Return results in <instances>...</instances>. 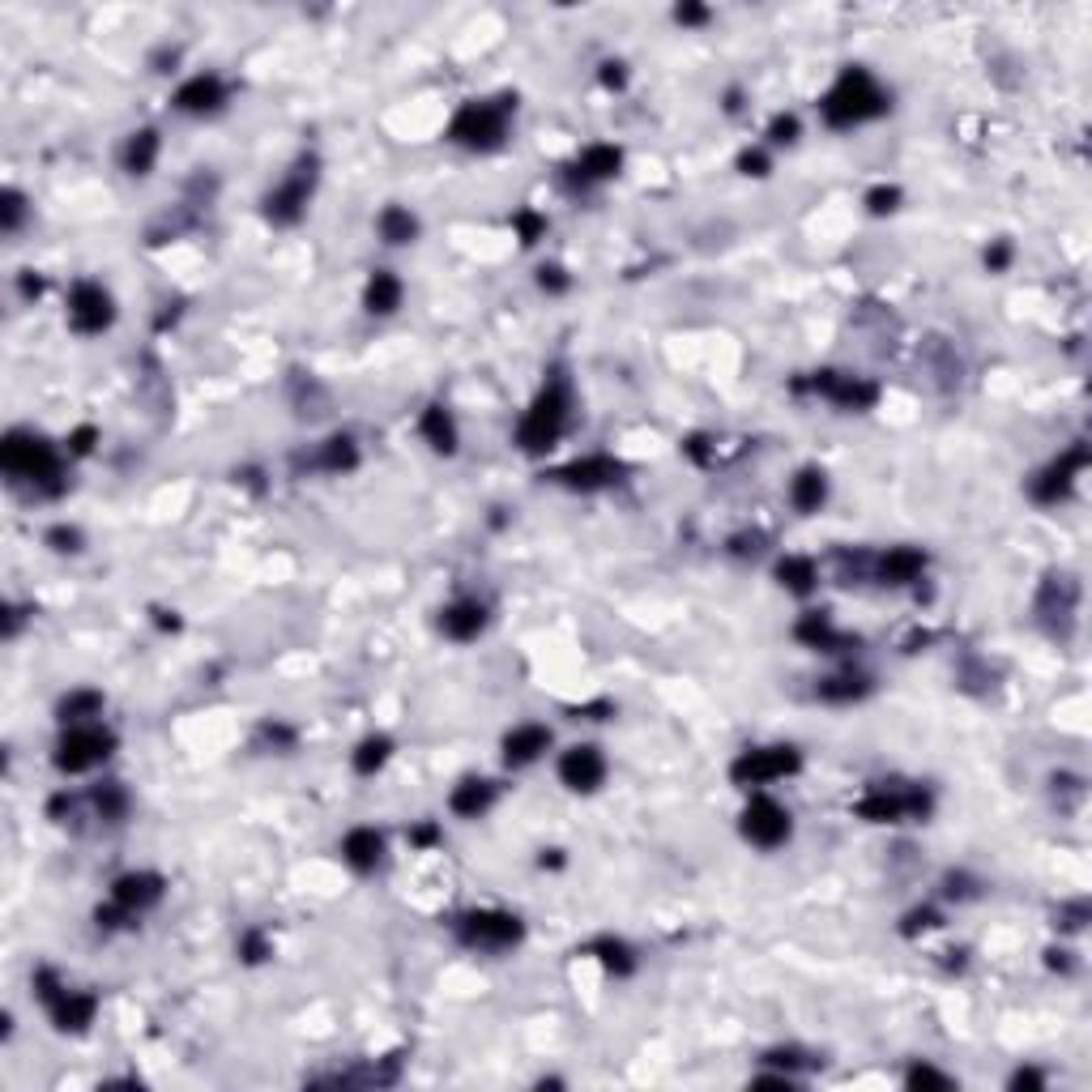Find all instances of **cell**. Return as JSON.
I'll use <instances>...</instances> for the list:
<instances>
[{
  "instance_id": "cb8c5ba5",
  "label": "cell",
  "mask_w": 1092,
  "mask_h": 1092,
  "mask_svg": "<svg viewBox=\"0 0 1092 1092\" xmlns=\"http://www.w3.org/2000/svg\"><path fill=\"white\" fill-rule=\"evenodd\" d=\"M551 747V729L547 726H517L504 734V764L508 768H529L534 759H542V751Z\"/></svg>"
},
{
  "instance_id": "74e56055",
  "label": "cell",
  "mask_w": 1092,
  "mask_h": 1092,
  "mask_svg": "<svg viewBox=\"0 0 1092 1092\" xmlns=\"http://www.w3.org/2000/svg\"><path fill=\"white\" fill-rule=\"evenodd\" d=\"M388 755H393V742H388L384 734H371V738H364V742L355 747L351 764H355L359 776H371V772H380V768L388 764Z\"/></svg>"
},
{
  "instance_id": "db71d44e",
  "label": "cell",
  "mask_w": 1092,
  "mask_h": 1092,
  "mask_svg": "<svg viewBox=\"0 0 1092 1092\" xmlns=\"http://www.w3.org/2000/svg\"><path fill=\"white\" fill-rule=\"evenodd\" d=\"M675 21H679V26H705V21H709V9H705V4H679V9H675Z\"/></svg>"
},
{
  "instance_id": "5bb4252c",
  "label": "cell",
  "mask_w": 1092,
  "mask_h": 1092,
  "mask_svg": "<svg viewBox=\"0 0 1092 1092\" xmlns=\"http://www.w3.org/2000/svg\"><path fill=\"white\" fill-rule=\"evenodd\" d=\"M806 384L841 410H871L879 401V384H871L866 375H849V371H815Z\"/></svg>"
},
{
  "instance_id": "ba28073f",
  "label": "cell",
  "mask_w": 1092,
  "mask_h": 1092,
  "mask_svg": "<svg viewBox=\"0 0 1092 1092\" xmlns=\"http://www.w3.org/2000/svg\"><path fill=\"white\" fill-rule=\"evenodd\" d=\"M312 188H317V158H299L282 184H274L265 193V218L274 227H295L304 214H308V201H312Z\"/></svg>"
},
{
  "instance_id": "f907efd6",
  "label": "cell",
  "mask_w": 1092,
  "mask_h": 1092,
  "mask_svg": "<svg viewBox=\"0 0 1092 1092\" xmlns=\"http://www.w3.org/2000/svg\"><path fill=\"white\" fill-rule=\"evenodd\" d=\"M930 926H939V913L935 909H913L909 918H905V935H918V930H930Z\"/></svg>"
},
{
  "instance_id": "e7e4bbea",
  "label": "cell",
  "mask_w": 1092,
  "mask_h": 1092,
  "mask_svg": "<svg viewBox=\"0 0 1092 1092\" xmlns=\"http://www.w3.org/2000/svg\"><path fill=\"white\" fill-rule=\"evenodd\" d=\"M1046 956H1050V969H1063V973L1072 969V960H1067L1072 952H1046Z\"/></svg>"
},
{
  "instance_id": "6da1fadb",
  "label": "cell",
  "mask_w": 1092,
  "mask_h": 1092,
  "mask_svg": "<svg viewBox=\"0 0 1092 1092\" xmlns=\"http://www.w3.org/2000/svg\"><path fill=\"white\" fill-rule=\"evenodd\" d=\"M892 107L888 90L875 81L871 68L862 64H849L841 68V77L828 86V94L819 98V116L828 128H858L866 120H879L883 111Z\"/></svg>"
},
{
  "instance_id": "681fc988",
  "label": "cell",
  "mask_w": 1092,
  "mask_h": 1092,
  "mask_svg": "<svg viewBox=\"0 0 1092 1092\" xmlns=\"http://www.w3.org/2000/svg\"><path fill=\"white\" fill-rule=\"evenodd\" d=\"M1008 265H1012V244H1008V240H999L995 248H986V270H990V274H1003Z\"/></svg>"
},
{
  "instance_id": "4fadbf2b",
  "label": "cell",
  "mask_w": 1092,
  "mask_h": 1092,
  "mask_svg": "<svg viewBox=\"0 0 1092 1092\" xmlns=\"http://www.w3.org/2000/svg\"><path fill=\"white\" fill-rule=\"evenodd\" d=\"M1076 602H1080V585L1067 576V572H1055L1042 581V594H1037V619L1055 632V636H1067L1072 632V619H1076Z\"/></svg>"
},
{
  "instance_id": "9f6ffc18",
  "label": "cell",
  "mask_w": 1092,
  "mask_h": 1092,
  "mask_svg": "<svg viewBox=\"0 0 1092 1092\" xmlns=\"http://www.w3.org/2000/svg\"><path fill=\"white\" fill-rule=\"evenodd\" d=\"M764 1063H772V1067H802L806 1059H802L798 1050H768V1055H764Z\"/></svg>"
},
{
  "instance_id": "bcb514c9",
  "label": "cell",
  "mask_w": 1092,
  "mask_h": 1092,
  "mask_svg": "<svg viewBox=\"0 0 1092 1092\" xmlns=\"http://www.w3.org/2000/svg\"><path fill=\"white\" fill-rule=\"evenodd\" d=\"M538 287H542L547 295H564V291L572 287V278H568L559 265H542V270H538Z\"/></svg>"
},
{
  "instance_id": "60d3db41",
  "label": "cell",
  "mask_w": 1092,
  "mask_h": 1092,
  "mask_svg": "<svg viewBox=\"0 0 1092 1092\" xmlns=\"http://www.w3.org/2000/svg\"><path fill=\"white\" fill-rule=\"evenodd\" d=\"M905 1085H909V1089H952V1076H943V1072L918 1063V1067L905 1072Z\"/></svg>"
},
{
  "instance_id": "1f68e13d",
  "label": "cell",
  "mask_w": 1092,
  "mask_h": 1092,
  "mask_svg": "<svg viewBox=\"0 0 1092 1092\" xmlns=\"http://www.w3.org/2000/svg\"><path fill=\"white\" fill-rule=\"evenodd\" d=\"M56 718H60V726L98 722V718H103V692H94V688H77V692H68V696H60Z\"/></svg>"
},
{
  "instance_id": "816d5d0a",
  "label": "cell",
  "mask_w": 1092,
  "mask_h": 1092,
  "mask_svg": "<svg viewBox=\"0 0 1092 1092\" xmlns=\"http://www.w3.org/2000/svg\"><path fill=\"white\" fill-rule=\"evenodd\" d=\"M94 440H98L94 427H77V431L68 435V452H73V457H86V452L94 448Z\"/></svg>"
},
{
  "instance_id": "ffe728a7",
  "label": "cell",
  "mask_w": 1092,
  "mask_h": 1092,
  "mask_svg": "<svg viewBox=\"0 0 1092 1092\" xmlns=\"http://www.w3.org/2000/svg\"><path fill=\"white\" fill-rule=\"evenodd\" d=\"M624 171V150L619 145H589L581 150V158L572 163V184L581 188H594V184H606Z\"/></svg>"
},
{
  "instance_id": "7a4b0ae2",
  "label": "cell",
  "mask_w": 1092,
  "mask_h": 1092,
  "mask_svg": "<svg viewBox=\"0 0 1092 1092\" xmlns=\"http://www.w3.org/2000/svg\"><path fill=\"white\" fill-rule=\"evenodd\" d=\"M0 470L9 474V482L34 487V491H47V495H56V491H60V478H64V465H60L56 444H47V440L34 435V431H9V435H4V444H0Z\"/></svg>"
},
{
  "instance_id": "c3c4849f",
  "label": "cell",
  "mask_w": 1092,
  "mask_h": 1092,
  "mask_svg": "<svg viewBox=\"0 0 1092 1092\" xmlns=\"http://www.w3.org/2000/svg\"><path fill=\"white\" fill-rule=\"evenodd\" d=\"M738 171L742 175H768V154L764 150H742L738 154Z\"/></svg>"
},
{
  "instance_id": "6125c7cd",
  "label": "cell",
  "mask_w": 1092,
  "mask_h": 1092,
  "mask_svg": "<svg viewBox=\"0 0 1092 1092\" xmlns=\"http://www.w3.org/2000/svg\"><path fill=\"white\" fill-rule=\"evenodd\" d=\"M435 841H440L435 824H418V828H414V845H435Z\"/></svg>"
},
{
  "instance_id": "277c9868",
  "label": "cell",
  "mask_w": 1092,
  "mask_h": 1092,
  "mask_svg": "<svg viewBox=\"0 0 1092 1092\" xmlns=\"http://www.w3.org/2000/svg\"><path fill=\"white\" fill-rule=\"evenodd\" d=\"M512 111H517V98H508V94H499V98H470V103H461L457 116L448 120V141L461 145V150L491 154V150H499L504 137H508Z\"/></svg>"
},
{
  "instance_id": "2e32d148",
  "label": "cell",
  "mask_w": 1092,
  "mask_h": 1092,
  "mask_svg": "<svg viewBox=\"0 0 1092 1092\" xmlns=\"http://www.w3.org/2000/svg\"><path fill=\"white\" fill-rule=\"evenodd\" d=\"M559 781H564L568 789H576V794H594V789L606 781V755H602L598 747H589V742L568 747V751L559 755Z\"/></svg>"
},
{
  "instance_id": "9c48e42d",
  "label": "cell",
  "mask_w": 1092,
  "mask_h": 1092,
  "mask_svg": "<svg viewBox=\"0 0 1092 1092\" xmlns=\"http://www.w3.org/2000/svg\"><path fill=\"white\" fill-rule=\"evenodd\" d=\"M802 768V755L794 751V747H785V742H776V747H747L734 764H729V781L734 785H772V781H785V776H794Z\"/></svg>"
},
{
  "instance_id": "484cf974",
  "label": "cell",
  "mask_w": 1092,
  "mask_h": 1092,
  "mask_svg": "<svg viewBox=\"0 0 1092 1092\" xmlns=\"http://www.w3.org/2000/svg\"><path fill=\"white\" fill-rule=\"evenodd\" d=\"M871 692H875V683H871V675H862V671L828 675V679H819V688H815V696H819L824 705H858V701H866Z\"/></svg>"
},
{
  "instance_id": "94428289",
  "label": "cell",
  "mask_w": 1092,
  "mask_h": 1092,
  "mask_svg": "<svg viewBox=\"0 0 1092 1092\" xmlns=\"http://www.w3.org/2000/svg\"><path fill=\"white\" fill-rule=\"evenodd\" d=\"M602 81H606V86H624V64H619V60H606V64H602Z\"/></svg>"
},
{
  "instance_id": "7402d4cb",
  "label": "cell",
  "mask_w": 1092,
  "mask_h": 1092,
  "mask_svg": "<svg viewBox=\"0 0 1092 1092\" xmlns=\"http://www.w3.org/2000/svg\"><path fill=\"white\" fill-rule=\"evenodd\" d=\"M440 628L448 641H478L487 628V606L478 598H457L440 611Z\"/></svg>"
},
{
  "instance_id": "9a60e30c",
  "label": "cell",
  "mask_w": 1092,
  "mask_h": 1092,
  "mask_svg": "<svg viewBox=\"0 0 1092 1092\" xmlns=\"http://www.w3.org/2000/svg\"><path fill=\"white\" fill-rule=\"evenodd\" d=\"M1089 465V448L1085 444H1076L1072 452H1063L1055 465H1046L1033 482H1029V491H1033V499L1037 504H1059V499H1067L1072 495V487H1076V474Z\"/></svg>"
},
{
  "instance_id": "52a82bcc",
  "label": "cell",
  "mask_w": 1092,
  "mask_h": 1092,
  "mask_svg": "<svg viewBox=\"0 0 1092 1092\" xmlns=\"http://www.w3.org/2000/svg\"><path fill=\"white\" fill-rule=\"evenodd\" d=\"M930 789L913 785V789H901V785H875L871 794L858 798V815L866 824H901V819H926L930 815Z\"/></svg>"
},
{
  "instance_id": "836d02e7",
  "label": "cell",
  "mask_w": 1092,
  "mask_h": 1092,
  "mask_svg": "<svg viewBox=\"0 0 1092 1092\" xmlns=\"http://www.w3.org/2000/svg\"><path fill=\"white\" fill-rule=\"evenodd\" d=\"M312 465L325 470V474H351V470L359 465V448H355L351 435H329V440L321 444V452H317Z\"/></svg>"
},
{
  "instance_id": "d6986e66",
  "label": "cell",
  "mask_w": 1092,
  "mask_h": 1092,
  "mask_svg": "<svg viewBox=\"0 0 1092 1092\" xmlns=\"http://www.w3.org/2000/svg\"><path fill=\"white\" fill-rule=\"evenodd\" d=\"M47 1012H51V1025H56L60 1033H86V1029L94 1025V1016H98V999L86 995V990L60 986V990L47 999Z\"/></svg>"
},
{
  "instance_id": "ee69618b",
  "label": "cell",
  "mask_w": 1092,
  "mask_h": 1092,
  "mask_svg": "<svg viewBox=\"0 0 1092 1092\" xmlns=\"http://www.w3.org/2000/svg\"><path fill=\"white\" fill-rule=\"evenodd\" d=\"M896 205H901V188L896 184H879V188L866 193V210L871 214H892Z\"/></svg>"
},
{
  "instance_id": "03108f58",
  "label": "cell",
  "mask_w": 1092,
  "mask_h": 1092,
  "mask_svg": "<svg viewBox=\"0 0 1092 1092\" xmlns=\"http://www.w3.org/2000/svg\"><path fill=\"white\" fill-rule=\"evenodd\" d=\"M547 862H551V866H559V862H564V858H559V849H547V853H542V866H547Z\"/></svg>"
},
{
  "instance_id": "d6a6232c",
  "label": "cell",
  "mask_w": 1092,
  "mask_h": 1092,
  "mask_svg": "<svg viewBox=\"0 0 1092 1092\" xmlns=\"http://www.w3.org/2000/svg\"><path fill=\"white\" fill-rule=\"evenodd\" d=\"M375 231H380L384 244L401 248V244H414V240H418V218H414L405 205H384L380 218H375Z\"/></svg>"
},
{
  "instance_id": "83f0119b",
  "label": "cell",
  "mask_w": 1092,
  "mask_h": 1092,
  "mask_svg": "<svg viewBox=\"0 0 1092 1092\" xmlns=\"http://www.w3.org/2000/svg\"><path fill=\"white\" fill-rule=\"evenodd\" d=\"M491 802H495V781H482V776H465V781L452 789V798H448V806H452L461 819L487 815Z\"/></svg>"
},
{
  "instance_id": "4dcf8cb0",
  "label": "cell",
  "mask_w": 1092,
  "mask_h": 1092,
  "mask_svg": "<svg viewBox=\"0 0 1092 1092\" xmlns=\"http://www.w3.org/2000/svg\"><path fill=\"white\" fill-rule=\"evenodd\" d=\"M824 499H828V478H824V470H815V465L798 470L794 482H789V504H794L798 512H819Z\"/></svg>"
},
{
  "instance_id": "7c38bea8",
  "label": "cell",
  "mask_w": 1092,
  "mask_h": 1092,
  "mask_svg": "<svg viewBox=\"0 0 1092 1092\" xmlns=\"http://www.w3.org/2000/svg\"><path fill=\"white\" fill-rule=\"evenodd\" d=\"M624 474H628L624 461H615V457H606V452H594V457H576V461L559 465L551 478H555L559 487H568V491H602V487L624 482Z\"/></svg>"
},
{
  "instance_id": "603a6c76",
  "label": "cell",
  "mask_w": 1092,
  "mask_h": 1092,
  "mask_svg": "<svg viewBox=\"0 0 1092 1092\" xmlns=\"http://www.w3.org/2000/svg\"><path fill=\"white\" fill-rule=\"evenodd\" d=\"M794 636H798L806 649H815V653H845V649H853V645H858L853 636L836 632V628H832V619H828L824 611L802 615V619L794 624Z\"/></svg>"
},
{
  "instance_id": "30bf717a",
  "label": "cell",
  "mask_w": 1092,
  "mask_h": 1092,
  "mask_svg": "<svg viewBox=\"0 0 1092 1092\" xmlns=\"http://www.w3.org/2000/svg\"><path fill=\"white\" fill-rule=\"evenodd\" d=\"M738 828H742V836H747L755 849H776V845H785L789 832H794L789 811H785L776 798H764V794H755V798L742 806Z\"/></svg>"
},
{
  "instance_id": "91938a15",
  "label": "cell",
  "mask_w": 1092,
  "mask_h": 1092,
  "mask_svg": "<svg viewBox=\"0 0 1092 1092\" xmlns=\"http://www.w3.org/2000/svg\"><path fill=\"white\" fill-rule=\"evenodd\" d=\"M1042 1085H1046V1080H1042V1072H1033V1067H1029V1072L1020 1067V1072L1012 1076V1089H1042Z\"/></svg>"
},
{
  "instance_id": "11a10c76",
  "label": "cell",
  "mask_w": 1092,
  "mask_h": 1092,
  "mask_svg": "<svg viewBox=\"0 0 1092 1092\" xmlns=\"http://www.w3.org/2000/svg\"><path fill=\"white\" fill-rule=\"evenodd\" d=\"M759 534H734L729 538V555H759Z\"/></svg>"
},
{
  "instance_id": "6f0895ef",
  "label": "cell",
  "mask_w": 1092,
  "mask_h": 1092,
  "mask_svg": "<svg viewBox=\"0 0 1092 1092\" xmlns=\"http://www.w3.org/2000/svg\"><path fill=\"white\" fill-rule=\"evenodd\" d=\"M261 734H265V738H270L274 747H291V742H295V729L282 726V722H270V726L261 729Z\"/></svg>"
},
{
  "instance_id": "ab89813d",
  "label": "cell",
  "mask_w": 1092,
  "mask_h": 1092,
  "mask_svg": "<svg viewBox=\"0 0 1092 1092\" xmlns=\"http://www.w3.org/2000/svg\"><path fill=\"white\" fill-rule=\"evenodd\" d=\"M43 542H47L51 551H60V555H77V551H81V529H77V525H51V529L43 534Z\"/></svg>"
},
{
  "instance_id": "5b68a950",
  "label": "cell",
  "mask_w": 1092,
  "mask_h": 1092,
  "mask_svg": "<svg viewBox=\"0 0 1092 1092\" xmlns=\"http://www.w3.org/2000/svg\"><path fill=\"white\" fill-rule=\"evenodd\" d=\"M111 751H116V734H111V729L98 726V722H81V726H64L60 742H56L51 764H56L60 772L77 776V772L98 768Z\"/></svg>"
},
{
  "instance_id": "f6af8a7d",
  "label": "cell",
  "mask_w": 1092,
  "mask_h": 1092,
  "mask_svg": "<svg viewBox=\"0 0 1092 1092\" xmlns=\"http://www.w3.org/2000/svg\"><path fill=\"white\" fill-rule=\"evenodd\" d=\"M240 956H244L248 965H261L265 956H274V948H270V939H265L261 930H248V935L240 939Z\"/></svg>"
},
{
  "instance_id": "e0dca14e",
  "label": "cell",
  "mask_w": 1092,
  "mask_h": 1092,
  "mask_svg": "<svg viewBox=\"0 0 1092 1092\" xmlns=\"http://www.w3.org/2000/svg\"><path fill=\"white\" fill-rule=\"evenodd\" d=\"M163 892H167V883H163V875H154V871H128V875H120V879L111 883V901H116L120 909H128L133 918H141L145 909H154V905L163 901Z\"/></svg>"
},
{
  "instance_id": "b9f144b4",
  "label": "cell",
  "mask_w": 1092,
  "mask_h": 1092,
  "mask_svg": "<svg viewBox=\"0 0 1092 1092\" xmlns=\"http://www.w3.org/2000/svg\"><path fill=\"white\" fill-rule=\"evenodd\" d=\"M512 222H517V235H521V244H525V248H529V244H538V240L547 235V218H542V214H534V210H521Z\"/></svg>"
},
{
  "instance_id": "e575fe53",
  "label": "cell",
  "mask_w": 1092,
  "mask_h": 1092,
  "mask_svg": "<svg viewBox=\"0 0 1092 1092\" xmlns=\"http://www.w3.org/2000/svg\"><path fill=\"white\" fill-rule=\"evenodd\" d=\"M589 956H598V965L606 969V973H615V978H632L636 973V952L624 943V939H594L589 943Z\"/></svg>"
},
{
  "instance_id": "7dc6e473",
  "label": "cell",
  "mask_w": 1092,
  "mask_h": 1092,
  "mask_svg": "<svg viewBox=\"0 0 1092 1092\" xmlns=\"http://www.w3.org/2000/svg\"><path fill=\"white\" fill-rule=\"evenodd\" d=\"M943 896H952V901H973V896H978V888H973V879H969V875H956V871H952V875L943 879Z\"/></svg>"
},
{
  "instance_id": "f546056e",
  "label": "cell",
  "mask_w": 1092,
  "mask_h": 1092,
  "mask_svg": "<svg viewBox=\"0 0 1092 1092\" xmlns=\"http://www.w3.org/2000/svg\"><path fill=\"white\" fill-rule=\"evenodd\" d=\"M418 435H422L435 452H444V457H452V452H457V422H452V414H448L444 405H427V410H422V418H418Z\"/></svg>"
},
{
  "instance_id": "d4e9b609",
  "label": "cell",
  "mask_w": 1092,
  "mask_h": 1092,
  "mask_svg": "<svg viewBox=\"0 0 1092 1092\" xmlns=\"http://www.w3.org/2000/svg\"><path fill=\"white\" fill-rule=\"evenodd\" d=\"M342 858H347L351 871L371 875V871L380 866V858H384V836H380L375 828H351V832L342 836Z\"/></svg>"
},
{
  "instance_id": "8992f818",
  "label": "cell",
  "mask_w": 1092,
  "mask_h": 1092,
  "mask_svg": "<svg viewBox=\"0 0 1092 1092\" xmlns=\"http://www.w3.org/2000/svg\"><path fill=\"white\" fill-rule=\"evenodd\" d=\"M457 939L474 952H508L525 939V926L517 913L504 909H470L457 918Z\"/></svg>"
},
{
  "instance_id": "ac0fdd59",
  "label": "cell",
  "mask_w": 1092,
  "mask_h": 1092,
  "mask_svg": "<svg viewBox=\"0 0 1092 1092\" xmlns=\"http://www.w3.org/2000/svg\"><path fill=\"white\" fill-rule=\"evenodd\" d=\"M175 111H184V116H214V111H222V103H227V81L218 77V73H197V77H188L180 90H175Z\"/></svg>"
},
{
  "instance_id": "f1b7e54d",
  "label": "cell",
  "mask_w": 1092,
  "mask_h": 1092,
  "mask_svg": "<svg viewBox=\"0 0 1092 1092\" xmlns=\"http://www.w3.org/2000/svg\"><path fill=\"white\" fill-rule=\"evenodd\" d=\"M401 295H405L401 278H397V274H388V270H375V274H371V282H367V291H364V308L371 312V317H393V312L401 308Z\"/></svg>"
},
{
  "instance_id": "be15d7a7",
  "label": "cell",
  "mask_w": 1092,
  "mask_h": 1092,
  "mask_svg": "<svg viewBox=\"0 0 1092 1092\" xmlns=\"http://www.w3.org/2000/svg\"><path fill=\"white\" fill-rule=\"evenodd\" d=\"M755 1089H785L789 1092V1076H759Z\"/></svg>"
},
{
  "instance_id": "3957f363",
  "label": "cell",
  "mask_w": 1092,
  "mask_h": 1092,
  "mask_svg": "<svg viewBox=\"0 0 1092 1092\" xmlns=\"http://www.w3.org/2000/svg\"><path fill=\"white\" fill-rule=\"evenodd\" d=\"M572 418V388L559 371H551V380L538 388V397L529 401V410L517 422V444L521 452H547L559 444V435L568 431Z\"/></svg>"
},
{
  "instance_id": "44dd1931",
  "label": "cell",
  "mask_w": 1092,
  "mask_h": 1092,
  "mask_svg": "<svg viewBox=\"0 0 1092 1092\" xmlns=\"http://www.w3.org/2000/svg\"><path fill=\"white\" fill-rule=\"evenodd\" d=\"M922 572H926V555L918 547H892L888 555H875V568H871L879 585H909V581H922Z\"/></svg>"
},
{
  "instance_id": "680465c9",
  "label": "cell",
  "mask_w": 1092,
  "mask_h": 1092,
  "mask_svg": "<svg viewBox=\"0 0 1092 1092\" xmlns=\"http://www.w3.org/2000/svg\"><path fill=\"white\" fill-rule=\"evenodd\" d=\"M17 291H21V299H39L43 295V278H34V270H26L17 278Z\"/></svg>"
},
{
  "instance_id": "8d00e7d4",
  "label": "cell",
  "mask_w": 1092,
  "mask_h": 1092,
  "mask_svg": "<svg viewBox=\"0 0 1092 1092\" xmlns=\"http://www.w3.org/2000/svg\"><path fill=\"white\" fill-rule=\"evenodd\" d=\"M90 806L103 824H120L128 815V789L120 781H103V785L90 789Z\"/></svg>"
},
{
  "instance_id": "4316f807",
  "label": "cell",
  "mask_w": 1092,
  "mask_h": 1092,
  "mask_svg": "<svg viewBox=\"0 0 1092 1092\" xmlns=\"http://www.w3.org/2000/svg\"><path fill=\"white\" fill-rule=\"evenodd\" d=\"M158 150H163L158 128H137V133H128V141H124V150H120V163H124V171H128L133 180H141V175L154 171Z\"/></svg>"
},
{
  "instance_id": "7bdbcfd3",
  "label": "cell",
  "mask_w": 1092,
  "mask_h": 1092,
  "mask_svg": "<svg viewBox=\"0 0 1092 1092\" xmlns=\"http://www.w3.org/2000/svg\"><path fill=\"white\" fill-rule=\"evenodd\" d=\"M798 133H802L798 116H772V124H768V141H772V145H794Z\"/></svg>"
},
{
  "instance_id": "8fae6325",
  "label": "cell",
  "mask_w": 1092,
  "mask_h": 1092,
  "mask_svg": "<svg viewBox=\"0 0 1092 1092\" xmlns=\"http://www.w3.org/2000/svg\"><path fill=\"white\" fill-rule=\"evenodd\" d=\"M111 321H116V304H111V295L98 282H77L68 291V325L77 334L94 338V334L111 329Z\"/></svg>"
},
{
  "instance_id": "d590c367",
  "label": "cell",
  "mask_w": 1092,
  "mask_h": 1092,
  "mask_svg": "<svg viewBox=\"0 0 1092 1092\" xmlns=\"http://www.w3.org/2000/svg\"><path fill=\"white\" fill-rule=\"evenodd\" d=\"M776 581H781L789 594L806 598V594L819 585V568H815L806 555H785V559L776 564Z\"/></svg>"
},
{
  "instance_id": "f35d334b",
  "label": "cell",
  "mask_w": 1092,
  "mask_h": 1092,
  "mask_svg": "<svg viewBox=\"0 0 1092 1092\" xmlns=\"http://www.w3.org/2000/svg\"><path fill=\"white\" fill-rule=\"evenodd\" d=\"M21 222H26V197H21L17 188H9V193H4V205H0V227H4V235H17Z\"/></svg>"
},
{
  "instance_id": "f5cc1de1",
  "label": "cell",
  "mask_w": 1092,
  "mask_h": 1092,
  "mask_svg": "<svg viewBox=\"0 0 1092 1092\" xmlns=\"http://www.w3.org/2000/svg\"><path fill=\"white\" fill-rule=\"evenodd\" d=\"M1085 918H1089V905H1085V901H1072V905L1059 913V926H1063V930H1080Z\"/></svg>"
}]
</instances>
